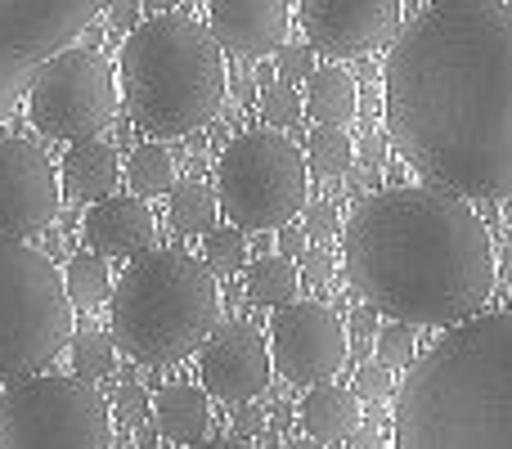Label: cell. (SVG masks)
Listing matches in <instances>:
<instances>
[{"mask_svg":"<svg viewBox=\"0 0 512 449\" xmlns=\"http://www.w3.org/2000/svg\"><path fill=\"white\" fill-rule=\"evenodd\" d=\"M387 131L423 180L459 198H512V9L436 0L387 54Z\"/></svg>","mask_w":512,"mask_h":449,"instance_id":"1","label":"cell"},{"mask_svg":"<svg viewBox=\"0 0 512 449\" xmlns=\"http://www.w3.org/2000/svg\"><path fill=\"white\" fill-rule=\"evenodd\" d=\"M351 288L400 324L454 328L495 288L490 229L468 198L441 185H400L369 194L342 229Z\"/></svg>","mask_w":512,"mask_h":449,"instance_id":"2","label":"cell"},{"mask_svg":"<svg viewBox=\"0 0 512 449\" xmlns=\"http://www.w3.org/2000/svg\"><path fill=\"white\" fill-rule=\"evenodd\" d=\"M396 449H512V310L454 324L396 391Z\"/></svg>","mask_w":512,"mask_h":449,"instance_id":"3","label":"cell"},{"mask_svg":"<svg viewBox=\"0 0 512 449\" xmlns=\"http://www.w3.org/2000/svg\"><path fill=\"white\" fill-rule=\"evenodd\" d=\"M117 81L135 126L158 140L194 135L221 113L230 77L225 50L198 18L158 14L144 18L117 54Z\"/></svg>","mask_w":512,"mask_h":449,"instance_id":"4","label":"cell"},{"mask_svg":"<svg viewBox=\"0 0 512 449\" xmlns=\"http://www.w3.org/2000/svg\"><path fill=\"white\" fill-rule=\"evenodd\" d=\"M113 342L140 364H176L212 337L221 315L212 265L198 256L158 247L140 252L108 297Z\"/></svg>","mask_w":512,"mask_h":449,"instance_id":"5","label":"cell"},{"mask_svg":"<svg viewBox=\"0 0 512 449\" xmlns=\"http://www.w3.org/2000/svg\"><path fill=\"white\" fill-rule=\"evenodd\" d=\"M72 310L50 256L23 238H0V382L50 369L72 342Z\"/></svg>","mask_w":512,"mask_h":449,"instance_id":"6","label":"cell"},{"mask_svg":"<svg viewBox=\"0 0 512 449\" xmlns=\"http://www.w3.org/2000/svg\"><path fill=\"white\" fill-rule=\"evenodd\" d=\"M0 449H113V409L95 382L32 373L0 396Z\"/></svg>","mask_w":512,"mask_h":449,"instance_id":"7","label":"cell"},{"mask_svg":"<svg viewBox=\"0 0 512 449\" xmlns=\"http://www.w3.org/2000/svg\"><path fill=\"white\" fill-rule=\"evenodd\" d=\"M306 180L310 162L288 135L243 131L221 158L216 198L239 229H283L306 207Z\"/></svg>","mask_w":512,"mask_h":449,"instance_id":"8","label":"cell"},{"mask_svg":"<svg viewBox=\"0 0 512 449\" xmlns=\"http://www.w3.org/2000/svg\"><path fill=\"white\" fill-rule=\"evenodd\" d=\"M117 77L99 50H59L27 86V117L45 140H95L117 117Z\"/></svg>","mask_w":512,"mask_h":449,"instance_id":"9","label":"cell"},{"mask_svg":"<svg viewBox=\"0 0 512 449\" xmlns=\"http://www.w3.org/2000/svg\"><path fill=\"white\" fill-rule=\"evenodd\" d=\"M274 369L288 382H301V387H315V382H328L346 360V328L337 319L333 306L324 301H292L274 315Z\"/></svg>","mask_w":512,"mask_h":449,"instance_id":"10","label":"cell"},{"mask_svg":"<svg viewBox=\"0 0 512 449\" xmlns=\"http://www.w3.org/2000/svg\"><path fill=\"white\" fill-rule=\"evenodd\" d=\"M59 176L36 144L0 140V238L41 234L59 216Z\"/></svg>","mask_w":512,"mask_h":449,"instance_id":"11","label":"cell"},{"mask_svg":"<svg viewBox=\"0 0 512 449\" xmlns=\"http://www.w3.org/2000/svg\"><path fill=\"white\" fill-rule=\"evenodd\" d=\"M270 369V342L252 324H239V319L216 324L212 337L203 342V360H198V378H203L207 396L230 400V405L261 396L265 382H270Z\"/></svg>","mask_w":512,"mask_h":449,"instance_id":"12","label":"cell"},{"mask_svg":"<svg viewBox=\"0 0 512 449\" xmlns=\"http://www.w3.org/2000/svg\"><path fill=\"white\" fill-rule=\"evenodd\" d=\"M306 41L324 54L378 50L400 27L405 0H297Z\"/></svg>","mask_w":512,"mask_h":449,"instance_id":"13","label":"cell"},{"mask_svg":"<svg viewBox=\"0 0 512 449\" xmlns=\"http://www.w3.org/2000/svg\"><path fill=\"white\" fill-rule=\"evenodd\" d=\"M207 27L230 54H274L288 45V0H212Z\"/></svg>","mask_w":512,"mask_h":449,"instance_id":"14","label":"cell"},{"mask_svg":"<svg viewBox=\"0 0 512 449\" xmlns=\"http://www.w3.org/2000/svg\"><path fill=\"white\" fill-rule=\"evenodd\" d=\"M86 238L99 256H140L153 243V212L140 194H108L90 203Z\"/></svg>","mask_w":512,"mask_h":449,"instance_id":"15","label":"cell"},{"mask_svg":"<svg viewBox=\"0 0 512 449\" xmlns=\"http://www.w3.org/2000/svg\"><path fill=\"white\" fill-rule=\"evenodd\" d=\"M117 180H122V162H117V153L99 140H77L68 149V158H63V171H59L63 198H68V203H86V207L113 194Z\"/></svg>","mask_w":512,"mask_h":449,"instance_id":"16","label":"cell"},{"mask_svg":"<svg viewBox=\"0 0 512 449\" xmlns=\"http://www.w3.org/2000/svg\"><path fill=\"white\" fill-rule=\"evenodd\" d=\"M297 418L306 427V436H315V441H346L360 427V396H355V387L346 391L337 382H315L306 391V400L297 405Z\"/></svg>","mask_w":512,"mask_h":449,"instance_id":"17","label":"cell"},{"mask_svg":"<svg viewBox=\"0 0 512 449\" xmlns=\"http://www.w3.org/2000/svg\"><path fill=\"white\" fill-rule=\"evenodd\" d=\"M212 423V405H207V387H189V382H171L153 400V427L158 436L176 445H198Z\"/></svg>","mask_w":512,"mask_h":449,"instance_id":"18","label":"cell"},{"mask_svg":"<svg viewBox=\"0 0 512 449\" xmlns=\"http://www.w3.org/2000/svg\"><path fill=\"white\" fill-rule=\"evenodd\" d=\"M360 90H355L351 72L328 63V68L310 72V95H306V113L315 117V126H346L355 117Z\"/></svg>","mask_w":512,"mask_h":449,"instance_id":"19","label":"cell"},{"mask_svg":"<svg viewBox=\"0 0 512 449\" xmlns=\"http://www.w3.org/2000/svg\"><path fill=\"white\" fill-rule=\"evenodd\" d=\"M301 292V274L292 265V256H261L248 265V301L265 310H283L292 306Z\"/></svg>","mask_w":512,"mask_h":449,"instance_id":"20","label":"cell"},{"mask_svg":"<svg viewBox=\"0 0 512 449\" xmlns=\"http://www.w3.org/2000/svg\"><path fill=\"white\" fill-rule=\"evenodd\" d=\"M216 216H221V198L207 185L189 180V185L171 189V229L185 238H203L216 229Z\"/></svg>","mask_w":512,"mask_h":449,"instance_id":"21","label":"cell"},{"mask_svg":"<svg viewBox=\"0 0 512 449\" xmlns=\"http://www.w3.org/2000/svg\"><path fill=\"white\" fill-rule=\"evenodd\" d=\"M63 283H68V297L77 310H95L113 297V274H108V256L99 252H77L63 270Z\"/></svg>","mask_w":512,"mask_h":449,"instance_id":"22","label":"cell"},{"mask_svg":"<svg viewBox=\"0 0 512 449\" xmlns=\"http://www.w3.org/2000/svg\"><path fill=\"white\" fill-rule=\"evenodd\" d=\"M126 180H131V194L162 198L176 189V158L167 153V144H140L126 162Z\"/></svg>","mask_w":512,"mask_h":449,"instance_id":"23","label":"cell"},{"mask_svg":"<svg viewBox=\"0 0 512 449\" xmlns=\"http://www.w3.org/2000/svg\"><path fill=\"white\" fill-rule=\"evenodd\" d=\"M306 162H310V171H315V176H324V180L346 176V171H351V162H355L351 135H346L342 126H315V131H310V140H306Z\"/></svg>","mask_w":512,"mask_h":449,"instance_id":"24","label":"cell"},{"mask_svg":"<svg viewBox=\"0 0 512 449\" xmlns=\"http://www.w3.org/2000/svg\"><path fill=\"white\" fill-rule=\"evenodd\" d=\"M72 369H77V378L86 382H99L108 378V373L117 369V342L108 333H77L72 337Z\"/></svg>","mask_w":512,"mask_h":449,"instance_id":"25","label":"cell"},{"mask_svg":"<svg viewBox=\"0 0 512 449\" xmlns=\"http://www.w3.org/2000/svg\"><path fill=\"white\" fill-rule=\"evenodd\" d=\"M203 261L212 265V274H239L243 261H248V238L239 234V225L203 234Z\"/></svg>","mask_w":512,"mask_h":449,"instance_id":"26","label":"cell"},{"mask_svg":"<svg viewBox=\"0 0 512 449\" xmlns=\"http://www.w3.org/2000/svg\"><path fill=\"white\" fill-rule=\"evenodd\" d=\"M301 113H306V99L292 90V81H279V86L265 90V99H261L265 126H274V131H279V126H297Z\"/></svg>","mask_w":512,"mask_h":449,"instance_id":"27","label":"cell"},{"mask_svg":"<svg viewBox=\"0 0 512 449\" xmlns=\"http://www.w3.org/2000/svg\"><path fill=\"white\" fill-rule=\"evenodd\" d=\"M373 346H378V360L391 364V369H400V364H414V328L409 324H391V328H378V337H373Z\"/></svg>","mask_w":512,"mask_h":449,"instance_id":"28","label":"cell"},{"mask_svg":"<svg viewBox=\"0 0 512 449\" xmlns=\"http://www.w3.org/2000/svg\"><path fill=\"white\" fill-rule=\"evenodd\" d=\"M149 414H153L149 391H144L140 382H122V387H117V396H113V418H117V423H122V427H140Z\"/></svg>","mask_w":512,"mask_h":449,"instance_id":"29","label":"cell"},{"mask_svg":"<svg viewBox=\"0 0 512 449\" xmlns=\"http://www.w3.org/2000/svg\"><path fill=\"white\" fill-rule=\"evenodd\" d=\"M315 45H283L279 54H274V63H279V77L283 81H292V86H297V81H310V72H315Z\"/></svg>","mask_w":512,"mask_h":449,"instance_id":"30","label":"cell"},{"mask_svg":"<svg viewBox=\"0 0 512 449\" xmlns=\"http://www.w3.org/2000/svg\"><path fill=\"white\" fill-rule=\"evenodd\" d=\"M391 364H364L360 373H355V396L360 400H382V396H391Z\"/></svg>","mask_w":512,"mask_h":449,"instance_id":"31","label":"cell"},{"mask_svg":"<svg viewBox=\"0 0 512 449\" xmlns=\"http://www.w3.org/2000/svg\"><path fill=\"white\" fill-rule=\"evenodd\" d=\"M306 234L319 238V243H328V238L342 234V221H337V212L328 203H319V207H310L306 212Z\"/></svg>","mask_w":512,"mask_h":449,"instance_id":"32","label":"cell"},{"mask_svg":"<svg viewBox=\"0 0 512 449\" xmlns=\"http://www.w3.org/2000/svg\"><path fill=\"white\" fill-rule=\"evenodd\" d=\"M108 27L113 32H135L140 27V0H108Z\"/></svg>","mask_w":512,"mask_h":449,"instance_id":"33","label":"cell"},{"mask_svg":"<svg viewBox=\"0 0 512 449\" xmlns=\"http://www.w3.org/2000/svg\"><path fill=\"white\" fill-rule=\"evenodd\" d=\"M333 265H337V256L324 252V247H315V252L306 256V279L310 283H328L333 279Z\"/></svg>","mask_w":512,"mask_h":449,"instance_id":"34","label":"cell"},{"mask_svg":"<svg viewBox=\"0 0 512 449\" xmlns=\"http://www.w3.org/2000/svg\"><path fill=\"white\" fill-rule=\"evenodd\" d=\"M351 333H355V342H373L378 337V310L373 306H360L351 315Z\"/></svg>","mask_w":512,"mask_h":449,"instance_id":"35","label":"cell"},{"mask_svg":"<svg viewBox=\"0 0 512 449\" xmlns=\"http://www.w3.org/2000/svg\"><path fill=\"white\" fill-rule=\"evenodd\" d=\"M261 427H265V409H256L252 400H243L239 414H234V432H239V436H252V432H261Z\"/></svg>","mask_w":512,"mask_h":449,"instance_id":"36","label":"cell"},{"mask_svg":"<svg viewBox=\"0 0 512 449\" xmlns=\"http://www.w3.org/2000/svg\"><path fill=\"white\" fill-rule=\"evenodd\" d=\"M279 247H283V256H297L301 247H306V229H292V225H283Z\"/></svg>","mask_w":512,"mask_h":449,"instance_id":"37","label":"cell"},{"mask_svg":"<svg viewBox=\"0 0 512 449\" xmlns=\"http://www.w3.org/2000/svg\"><path fill=\"white\" fill-rule=\"evenodd\" d=\"M194 449H252L243 436H221V441H198Z\"/></svg>","mask_w":512,"mask_h":449,"instance_id":"38","label":"cell"},{"mask_svg":"<svg viewBox=\"0 0 512 449\" xmlns=\"http://www.w3.org/2000/svg\"><path fill=\"white\" fill-rule=\"evenodd\" d=\"M270 414H274V427H288L297 409H292V405H283V400H274V409H270Z\"/></svg>","mask_w":512,"mask_h":449,"instance_id":"39","label":"cell"},{"mask_svg":"<svg viewBox=\"0 0 512 449\" xmlns=\"http://www.w3.org/2000/svg\"><path fill=\"white\" fill-rule=\"evenodd\" d=\"M283 449H324V441H315V436H297V441H288Z\"/></svg>","mask_w":512,"mask_h":449,"instance_id":"40","label":"cell"},{"mask_svg":"<svg viewBox=\"0 0 512 449\" xmlns=\"http://www.w3.org/2000/svg\"><path fill=\"white\" fill-rule=\"evenodd\" d=\"M144 9H153V14H167V9H176L180 0H140Z\"/></svg>","mask_w":512,"mask_h":449,"instance_id":"41","label":"cell"},{"mask_svg":"<svg viewBox=\"0 0 512 449\" xmlns=\"http://www.w3.org/2000/svg\"><path fill=\"white\" fill-rule=\"evenodd\" d=\"M499 274H504V279H512V247H504V252H499Z\"/></svg>","mask_w":512,"mask_h":449,"instance_id":"42","label":"cell"},{"mask_svg":"<svg viewBox=\"0 0 512 449\" xmlns=\"http://www.w3.org/2000/svg\"><path fill=\"white\" fill-rule=\"evenodd\" d=\"M355 449H378V436H373V432H360V436H355Z\"/></svg>","mask_w":512,"mask_h":449,"instance_id":"43","label":"cell"}]
</instances>
